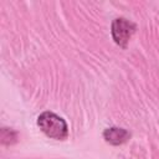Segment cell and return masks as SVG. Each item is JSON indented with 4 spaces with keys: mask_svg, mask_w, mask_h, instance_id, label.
Here are the masks:
<instances>
[{
    "mask_svg": "<svg viewBox=\"0 0 159 159\" xmlns=\"http://www.w3.org/2000/svg\"><path fill=\"white\" fill-rule=\"evenodd\" d=\"M37 125L40 129L52 139L63 140L68 134L67 123L63 118L53 112H43L37 118Z\"/></svg>",
    "mask_w": 159,
    "mask_h": 159,
    "instance_id": "cell-1",
    "label": "cell"
},
{
    "mask_svg": "<svg viewBox=\"0 0 159 159\" xmlns=\"http://www.w3.org/2000/svg\"><path fill=\"white\" fill-rule=\"evenodd\" d=\"M135 30V25L123 17L116 19L112 22V36L117 45L125 47L130 36Z\"/></svg>",
    "mask_w": 159,
    "mask_h": 159,
    "instance_id": "cell-2",
    "label": "cell"
},
{
    "mask_svg": "<svg viewBox=\"0 0 159 159\" xmlns=\"http://www.w3.org/2000/svg\"><path fill=\"white\" fill-rule=\"evenodd\" d=\"M103 137H104L106 142H108L113 145H119V144L125 143L130 138V134L123 128L112 127V128H107L104 130Z\"/></svg>",
    "mask_w": 159,
    "mask_h": 159,
    "instance_id": "cell-3",
    "label": "cell"
},
{
    "mask_svg": "<svg viewBox=\"0 0 159 159\" xmlns=\"http://www.w3.org/2000/svg\"><path fill=\"white\" fill-rule=\"evenodd\" d=\"M16 140V133L9 128H2L1 130V142L4 144H11Z\"/></svg>",
    "mask_w": 159,
    "mask_h": 159,
    "instance_id": "cell-4",
    "label": "cell"
}]
</instances>
